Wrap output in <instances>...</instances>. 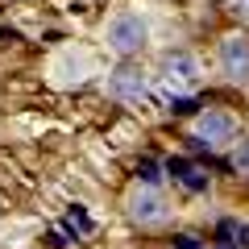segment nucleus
Returning <instances> with one entry per match:
<instances>
[{
  "label": "nucleus",
  "mask_w": 249,
  "mask_h": 249,
  "mask_svg": "<svg viewBox=\"0 0 249 249\" xmlns=\"http://www.w3.org/2000/svg\"><path fill=\"white\" fill-rule=\"evenodd\" d=\"M158 162H150V158H145L142 162V166H137V183H154V187H158Z\"/></svg>",
  "instance_id": "obj_9"
},
{
  "label": "nucleus",
  "mask_w": 249,
  "mask_h": 249,
  "mask_svg": "<svg viewBox=\"0 0 249 249\" xmlns=\"http://www.w3.org/2000/svg\"><path fill=\"white\" fill-rule=\"evenodd\" d=\"M175 249H199V241H196V237H187V232H183V237H175Z\"/></svg>",
  "instance_id": "obj_10"
},
{
  "label": "nucleus",
  "mask_w": 249,
  "mask_h": 249,
  "mask_svg": "<svg viewBox=\"0 0 249 249\" xmlns=\"http://www.w3.org/2000/svg\"><path fill=\"white\" fill-rule=\"evenodd\" d=\"M104 37H108V46H112L121 58H133V54H142L145 42H150V21H145L142 13H133V9H121L108 21Z\"/></svg>",
  "instance_id": "obj_2"
},
{
  "label": "nucleus",
  "mask_w": 249,
  "mask_h": 249,
  "mask_svg": "<svg viewBox=\"0 0 249 249\" xmlns=\"http://www.w3.org/2000/svg\"><path fill=\"white\" fill-rule=\"evenodd\" d=\"M162 79L170 91H191L199 83V62L187 50H166L162 54Z\"/></svg>",
  "instance_id": "obj_6"
},
{
  "label": "nucleus",
  "mask_w": 249,
  "mask_h": 249,
  "mask_svg": "<svg viewBox=\"0 0 249 249\" xmlns=\"http://www.w3.org/2000/svg\"><path fill=\"white\" fill-rule=\"evenodd\" d=\"M232 170L249 178V137H241V142H232Z\"/></svg>",
  "instance_id": "obj_8"
},
{
  "label": "nucleus",
  "mask_w": 249,
  "mask_h": 249,
  "mask_svg": "<svg viewBox=\"0 0 249 249\" xmlns=\"http://www.w3.org/2000/svg\"><path fill=\"white\" fill-rule=\"evenodd\" d=\"M108 96L121 100V104H145L150 100V83H145V71L133 67V62L124 58L112 75H108Z\"/></svg>",
  "instance_id": "obj_4"
},
{
  "label": "nucleus",
  "mask_w": 249,
  "mask_h": 249,
  "mask_svg": "<svg viewBox=\"0 0 249 249\" xmlns=\"http://www.w3.org/2000/svg\"><path fill=\"white\" fill-rule=\"evenodd\" d=\"M191 142L196 150H224V145L237 142V116L229 108H204V112L191 121Z\"/></svg>",
  "instance_id": "obj_1"
},
{
  "label": "nucleus",
  "mask_w": 249,
  "mask_h": 249,
  "mask_svg": "<svg viewBox=\"0 0 249 249\" xmlns=\"http://www.w3.org/2000/svg\"><path fill=\"white\" fill-rule=\"evenodd\" d=\"M237 9H245V13H249V0H237Z\"/></svg>",
  "instance_id": "obj_11"
},
{
  "label": "nucleus",
  "mask_w": 249,
  "mask_h": 249,
  "mask_svg": "<svg viewBox=\"0 0 249 249\" xmlns=\"http://www.w3.org/2000/svg\"><path fill=\"white\" fill-rule=\"evenodd\" d=\"M124 208H129V220L142 224V229H158V224L170 220V208L154 183H137L129 191V199H124Z\"/></svg>",
  "instance_id": "obj_3"
},
{
  "label": "nucleus",
  "mask_w": 249,
  "mask_h": 249,
  "mask_svg": "<svg viewBox=\"0 0 249 249\" xmlns=\"http://www.w3.org/2000/svg\"><path fill=\"white\" fill-rule=\"evenodd\" d=\"M216 58L229 83H249V34H224L216 46Z\"/></svg>",
  "instance_id": "obj_5"
},
{
  "label": "nucleus",
  "mask_w": 249,
  "mask_h": 249,
  "mask_svg": "<svg viewBox=\"0 0 249 249\" xmlns=\"http://www.w3.org/2000/svg\"><path fill=\"white\" fill-rule=\"evenodd\" d=\"M166 170H170V178H175L178 187H187V191H208V175H204L199 162H191V158H170Z\"/></svg>",
  "instance_id": "obj_7"
}]
</instances>
